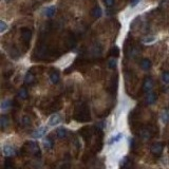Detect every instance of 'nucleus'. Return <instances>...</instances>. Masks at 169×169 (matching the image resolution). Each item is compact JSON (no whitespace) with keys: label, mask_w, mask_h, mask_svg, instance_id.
Here are the masks:
<instances>
[{"label":"nucleus","mask_w":169,"mask_h":169,"mask_svg":"<svg viewBox=\"0 0 169 169\" xmlns=\"http://www.w3.org/2000/svg\"><path fill=\"white\" fill-rule=\"evenodd\" d=\"M74 120L80 123L89 122L91 120L90 109L86 104H79L78 106L75 108L74 111Z\"/></svg>","instance_id":"nucleus-1"},{"label":"nucleus","mask_w":169,"mask_h":169,"mask_svg":"<svg viewBox=\"0 0 169 169\" xmlns=\"http://www.w3.org/2000/svg\"><path fill=\"white\" fill-rule=\"evenodd\" d=\"M25 149H26V151L30 152V153L32 155H34V157H41L40 148H39L38 144H37L36 142H33V141L28 142V143L26 144V146H25Z\"/></svg>","instance_id":"nucleus-2"},{"label":"nucleus","mask_w":169,"mask_h":169,"mask_svg":"<svg viewBox=\"0 0 169 169\" xmlns=\"http://www.w3.org/2000/svg\"><path fill=\"white\" fill-rule=\"evenodd\" d=\"M79 134L82 136V138L85 139L86 143L89 145L91 139L93 138V129L89 127V126H87V127H84L79 130Z\"/></svg>","instance_id":"nucleus-3"},{"label":"nucleus","mask_w":169,"mask_h":169,"mask_svg":"<svg viewBox=\"0 0 169 169\" xmlns=\"http://www.w3.org/2000/svg\"><path fill=\"white\" fill-rule=\"evenodd\" d=\"M163 144L161 143H155L151 146V148H150V151L152 152V154H154L155 157H160L161 154H162L163 152Z\"/></svg>","instance_id":"nucleus-4"},{"label":"nucleus","mask_w":169,"mask_h":169,"mask_svg":"<svg viewBox=\"0 0 169 169\" xmlns=\"http://www.w3.org/2000/svg\"><path fill=\"white\" fill-rule=\"evenodd\" d=\"M2 152H3L4 157H12V155L15 154V148L12 146V145L7 144V145H4V146L2 147Z\"/></svg>","instance_id":"nucleus-5"},{"label":"nucleus","mask_w":169,"mask_h":169,"mask_svg":"<svg viewBox=\"0 0 169 169\" xmlns=\"http://www.w3.org/2000/svg\"><path fill=\"white\" fill-rule=\"evenodd\" d=\"M47 131H48V128L45 127V126H42V127H39L37 130H35L34 132L32 133V136H33L34 138H40L47 133Z\"/></svg>","instance_id":"nucleus-6"},{"label":"nucleus","mask_w":169,"mask_h":169,"mask_svg":"<svg viewBox=\"0 0 169 169\" xmlns=\"http://www.w3.org/2000/svg\"><path fill=\"white\" fill-rule=\"evenodd\" d=\"M138 135L141 136L143 139H149L152 136V132L149 128H146V127H143L142 129H139L138 131Z\"/></svg>","instance_id":"nucleus-7"},{"label":"nucleus","mask_w":169,"mask_h":169,"mask_svg":"<svg viewBox=\"0 0 169 169\" xmlns=\"http://www.w3.org/2000/svg\"><path fill=\"white\" fill-rule=\"evenodd\" d=\"M153 88V80L151 77H146L144 80V85H143V89L145 92H150Z\"/></svg>","instance_id":"nucleus-8"},{"label":"nucleus","mask_w":169,"mask_h":169,"mask_svg":"<svg viewBox=\"0 0 169 169\" xmlns=\"http://www.w3.org/2000/svg\"><path fill=\"white\" fill-rule=\"evenodd\" d=\"M61 116L59 114H53L52 116L50 117V120H49V126H51V127H54V126H57L58 124H60L61 123Z\"/></svg>","instance_id":"nucleus-9"},{"label":"nucleus","mask_w":169,"mask_h":169,"mask_svg":"<svg viewBox=\"0 0 169 169\" xmlns=\"http://www.w3.org/2000/svg\"><path fill=\"white\" fill-rule=\"evenodd\" d=\"M21 37H22V39L25 40V41H26V44H29L32 38V32L30 29L23 28L22 30H21Z\"/></svg>","instance_id":"nucleus-10"},{"label":"nucleus","mask_w":169,"mask_h":169,"mask_svg":"<svg viewBox=\"0 0 169 169\" xmlns=\"http://www.w3.org/2000/svg\"><path fill=\"white\" fill-rule=\"evenodd\" d=\"M151 61L148 58H144V59H142L139 61V67L142 68V70H144V71H148V70L151 68Z\"/></svg>","instance_id":"nucleus-11"},{"label":"nucleus","mask_w":169,"mask_h":169,"mask_svg":"<svg viewBox=\"0 0 169 169\" xmlns=\"http://www.w3.org/2000/svg\"><path fill=\"white\" fill-rule=\"evenodd\" d=\"M55 13H56V7L54 5H50V7H45L44 11V14L45 15V17H48V18L53 17V16L55 15Z\"/></svg>","instance_id":"nucleus-12"},{"label":"nucleus","mask_w":169,"mask_h":169,"mask_svg":"<svg viewBox=\"0 0 169 169\" xmlns=\"http://www.w3.org/2000/svg\"><path fill=\"white\" fill-rule=\"evenodd\" d=\"M42 144H44L45 148L48 149V150L53 149V147H54V142H53V138H50V136H48V138H45L44 142H42Z\"/></svg>","instance_id":"nucleus-13"},{"label":"nucleus","mask_w":169,"mask_h":169,"mask_svg":"<svg viewBox=\"0 0 169 169\" xmlns=\"http://www.w3.org/2000/svg\"><path fill=\"white\" fill-rule=\"evenodd\" d=\"M157 94L153 92H149L148 95H147V97H146V103L148 105H153L155 101H157Z\"/></svg>","instance_id":"nucleus-14"},{"label":"nucleus","mask_w":169,"mask_h":169,"mask_svg":"<svg viewBox=\"0 0 169 169\" xmlns=\"http://www.w3.org/2000/svg\"><path fill=\"white\" fill-rule=\"evenodd\" d=\"M49 79L53 85L58 84V82H59V79H60L59 78V74H58L57 72H52V73L50 74V76H49Z\"/></svg>","instance_id":"nucleus-15"},{"label":"nucleus","mask_w":169,"mask_h":169,"mask_svg":"<svg viewBox=\"0 0 169 169\" xmlns=\"http://www.w3.org/2000/svg\"><path fill=\"white\" fill-rule=\"evenodd\" d=\"M56 135H57L58 138L63 139V138H66L67 135H68V131H67L65 128H58L57 130H56Z\"/></svg>","instance_id":"nucleus-16"},{"label":"nucleus","mask_w":169,"mask_h":169,"mask_svg":"<svg viewBox=\"0 0 169 169\" xmlns=\"http://www.w3.org/2000/svg\"><path fill=\"white\" fill-rule=\"evenodd\" d=\"M12 105H13V101L11 100H5L1 103V110L2 111H7L12 108Z\"/></svg>","instance_id":"nucleus-17"},{"label":"nucleus","mask_w":169,"mask_h":169,"mask_svg":"<svg viewBox=\"0 0 169 169\" xmlns=\"http://www.w3.org/2000/svg\"><path fill=\"white\" fill-rule=\"evenodd\" d=\"M101 14H103V11H101V9L100 7H93V9L91 10V15H92L94 18L101 17Z\"/></svg>","instance_id":"nucleus-18"},{"label":"nucleus","mask_w":169,"mask_h":169,"mask_svg":"<svg viewBox=\"0 0 169 169\" xmlns=\"http://www.w3.org/2000/svg\"><path fill=\"white\" fill-rule=\"evenodd\" d=\"M0 126H1L2 130H4L9 126V119H7V115H1V117H0Z\"/></svg>","instance_id":"nucleus-19"},{"label":"nucleus","mask_w":169,"mask_h":169,"mask_svg":"<svg viewBox=\"0 0 169 169\" xmlns=\"http://www.w3.org/2000/svg\"><path fill=\"white\" fill-rule=\"evenodd\" d=\"M116 89H117V76H114L113 79L110 82V90L112 91V93H113V94H115Z\"/></svg>","instance_id":"nucleus-20"},{"label":"nucleus","mask_w":169,"mask_h":169,"mask_svg":"<svg viewBox=\"0 0 169 169\" xmlns=\"http://www.w3.org/2000/svg\"><path fill=\"white\" fill-rule=\"evenodd\" d=\"M161 120H162V122L164 123V124L169 123V109H166L162 112V114H161Z\"/></svg>","instance_id":"nucleus-21"},{"label":"nucleus","mask_w":169,"mask_h":169,"mask_svg":"<svg viewBox=\"0 0 169 169\" xmlns=\"http://www.w3.org/2000/svg\"><path fill=\"white\" fill-rule=\"evenodd\" d=\"M18 97L21 98V100H26V98H28V90L26 89V88H21L18 91Z\"/></svg>","instance_id":"nucleus-22"},{"label":"nucleus","mask_w":169,"mask_h":169,"mask_svg":"<svg viewBox=\"0 0 169 169\" xmlns=\"http://www.w3.org/2000/svg\"><path fill=\"white\" fill-rule=\"evenodd\" d=\"M155 40H157L155 36H146L142 39V42L145 45H150V44H152V42H154Z\"/></svg>","instance_id":"nucleus-23"},{"label":"nucleus","mask_w":169,"mask_h":169,"mask_svg":"<svg viewBox=\"0 0 169 169\" xmlns=\"http://www.w3.org/2000/svg\"><path fill=\"white\" fill-rule=\"evenodd\" d=\"M61 108V104H60V101H54L52 105H51V107H50V111H52V112H54V111H57V110H59Z\"/></svg>","instance_id":"nucleus-24"},{"label":"nucleus","mask_w":169,"mask_h":169,"mask_svg":"<svg viewBox=\"0 0 169 169\" xmlns=\"http://www.w3.org/2000/svg\"><path fill=\"white\" fill-rule=\"evenodd\" d=\"M109 55L110 56H112V57H119V55H120V49L117 47H113L111 50L109 51Z\"/></svg>","instance_id":"nucleus-25"},{"label":"nucleus","mask_w":169,"mask_h":169,"mask_svg":"<svg viewBox=\"0 0 169 169\" xmlns=\"http://www.w3.org/2000/svg\"><path fill=\"white\" fill-rule=\"evenodd\" d=\"M25 82H26V84H28V85L33 84L34 82V75L32 73H28L25 77Z\"/></svg>","instance_id":"nucleus-26"},{"label":"nucleus","mask_w":169,"mask_h":169,"mask_svg":"<svg viewBox=\"0 0 169 169\" xmlns=\"http://www.w3.org/2000/svg\"><path fill=\"white\" fill-rule=\"evenodd\" d=\"M122 138H123V134H122V133H119V134L114 135L113 138L110 139V141H109V144H110V145H112V144H114V143H117V142H120V139H122Z\"/></svg>","instance_id":"nucleus-27"},{"label":"nucleus","mask_w":169,"mask_h":169,"mask_svg":"<svg viewBox=\"0 0 169 169\" xmlns=\"http://www.w3.org/2000/svg\"><path fill=\"white\" fill-rule=\"evenodd\" d=\"M116 65H117V63H116V60H115L114 57L110 58V59L108 60V68L109 69L114 70L115 68H116Z\"/></svg>","instance_id":"nucleus-28"},{"label":"nucleus","mask_w":169,"mask_h":169,"mask_svg":"<svg viewBox=\"0 0 169 169\" xmlns=\"http://www.w3.org/2000/svg\"><path fill=\"white\" fill-rule=\"evenodd\" d=\"M21 123H22L23 126H30L32 120H31L30 117L28 116V115H25V116L22 117V120H21Z\"/></svg>","instance_id":"nucleus-29"},{"label":"nucleus","mask_w":169,"mask_h":169,"mask_svg":"<svg viewBox=\"0 0 169 169\" xmlns=\"http://www.w3.org/2000/svg\"><path fill=\"white\" fill-rule=\"evenodd\" d=\"M3 169H14V166H13V162H12V161L9 160V159L5 161Z\"/></svg>","instance_id":"nucleus-30"},{"label":"nucleus","mask_w":169,"mask_h":169,"mask_svg":"<svg viewBox=\"0 0 169 169\" xmlns=\"http://www.w3.org/2000/svg\"><path fill=\"white\" fill-rule=\"evenodd\" d=\"M163 82H166V84H169V72H164L162 75Z\"/></svg>","instance_id":"nucleus-31"},{"label":"nucleus","mask_w":169,"mask_h":169,"mask_svg":"<svg viewBox=\"0 0 169 169\" xmlns=\"http://www.w3.org/2000/svg\"><path fill=\"white\" fill-rule=\"evenodd\" d=\"M7 23L4 22V21H0V32H1V33H3V32L7 30Z\"/></svg>","instance_id":"nucleus-32"},{"label":"nucleus","mask_w":169,"mask_h":169,"mask_svg":"<svg viewBox=\"0 0 169 169\" xmlns=\"http://www.w3.org/2000/svg\"><path fill=\"white\" fill-rule=\"evenodd\" d=\"M70 168H71V166H70L69 163H63V164H61L59 166L58 169H70Z\"/></svg>","instance_id":"nucleus-33"},{"label":"nucleus","mask_w":169,"mask_h":169,"mask_svg":"<svg viewBox=\"0 0 169 169\" xmlns=\"http://www.w3.org/2000/svg\"><path fill=\"white\" fill-rule=\"evenodd\" d=\"M104 2L107 7H112L114 4V0H104Z\"/></svg>","instance_id":"nucleus-34"},{"label":"nucleus","mask_w":169,"mask_h":169,"mask_svg":"<svg viewBox=\"0 0 169 169\" xmlns=\"http://www.w3.org/2000/svg\"><path fill=\"white\" fill-rule=\"evenodd\" d=\"M139 1H141V0H132V1L130 2V5L131 7H135V5H138Z\"/></svg>","instance_id":"nucleus-35"}]
</instances>
